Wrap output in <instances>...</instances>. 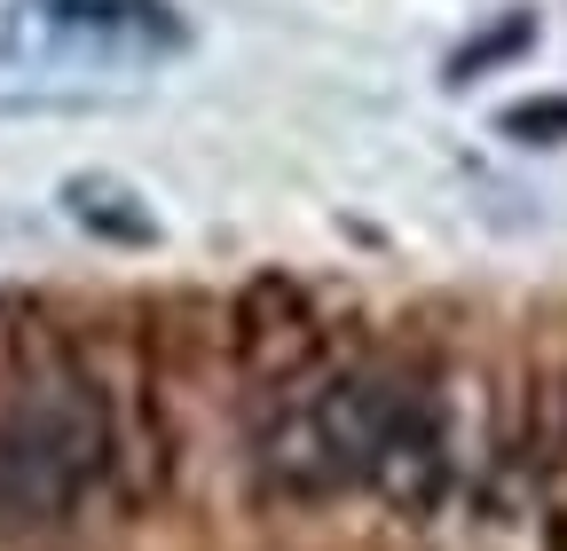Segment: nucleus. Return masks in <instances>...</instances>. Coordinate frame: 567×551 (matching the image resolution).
Instances as JSON below:
<instances>
[{
  "mask_svg": "<svg viewBox=\"0 0 567 551\" xmlns=\"http://www.w3.org/2000/svg\"><path fill=\"white\" fill-rule=\"evenodd\" d=\"M118 457V426L95 378L40 371L0 402V536H48L87 505Z\"/></svg>",
  "mask_w": 567,
  "mask_h": 551,
  "instance_id": "nucleus-1",
  "label": "nucleus"
},
{
  "mask_svg": "<svg viewBox=\"0 0 567 551\" xmlns=\"http://www.w3.org/2000/svg\"><path fill=\"white\" fill-rule=\"evenodd\" d=\"M386 394H394V363H316L308 378L276 386L252 426V480L284 505L354 497L371 472Z\"/></svg>",
  "mask_w": 567,
  "mask_h": 551,
  "instance_id": "nucleus-2",
  "label": "nucleus"
},
{
  "mask_svg": "<svg viewBox=\"0 0 567 551\" xmlns=\"http://www.w3.org/2000/svg\"><path fill=\"white\" fill-rule=\"evenodd\" d=\"M189 55L174 0H0V63L24 72H158Z\"/></svg>",
  "mask_w": 567,
  "mask_h": 551,
  "instance_id": "nucleus-3",
  "label": "nucleus"
},
{
  "mask_svg": "<svg viewBox=\"0 0 567 551\" xmlns=\"http://www.w3.org/2000/svg\"><path fill=\"white\" fill-rule=\"evenodd\" d=\"M457 480H465V434H457L450 378L425 363H394V394H386L363 489L394 520H434L457 497Z\"/></svg>",
  "mask_w": 567,
  "mask_h": 551,
  "instance_id": "nucleus-4",
  "label": "nucleus"
},
{
  "mask_svg": "<svg viewBox=\"0 0 567 551\" xmlns=\"http://www.w3.org/2000/svg\"><path fill=\"white\" fill-rule=\"evenodd\" d=\"M229 355H237V371L260 394H276V386L308 378L316 363H331V323L308 300L300 276L268 268V276H252V284L229 300Z\"/></svg>",
  "mask_w": 567,
  "mask_h": 551,
  "instance_id": "nucleus-5",
  "label": "nucleus"
},
{
  "mask_svg": "<svg viewBox=\"0 0 567 551\" xmlns=\"http://www.w3.org/2000/svg\"><path fill=\"white\" fill-rule=\"evenodd\" d=\"M63 214L80 221L87 237H103V245H158L166 229H158V214H151V197H142L126 174H103V166H87V174H63Z\"/></svg>",
  "mask_w": 567,
  "mask_h": 551,
  "instance_id": "nucleus-6",
  "label": "nucleus"
},
{
  "mask_svg": "<svg viewBox=\"0 0 567 551\" xmlns=\"http://www.w3.org/2000/svg\"><path fill=\"white\" fill-rule=\"evenodd\" d=\"M528 48H536V17H528V9H513V17H496L488 32H473V40L450 55V72H442V80H450V87H465V80L496 72V63H513V55H528Z\"/></svg>",
  "mask_w": 567,
  "mask_h": 551,
  "instance_id": "nucleus-7",
  "label": "nucleus"
},
{
  "mask_svg": "<svg viewBox=\"0 0 567 551\" xmlns=\"http://www.w3.org/2000/svg\"><path fill=\"white\" fill-rule=\"evenodd\" d=\"M496 134L520 150H559L567 143V95H528L513 111H496Z\"/></svg>",
  "mask_w": 567,
  "mask_h": 551,
  "instance_id": "nucleus-8",
  "label": "nucleus"
}]
</instances>
